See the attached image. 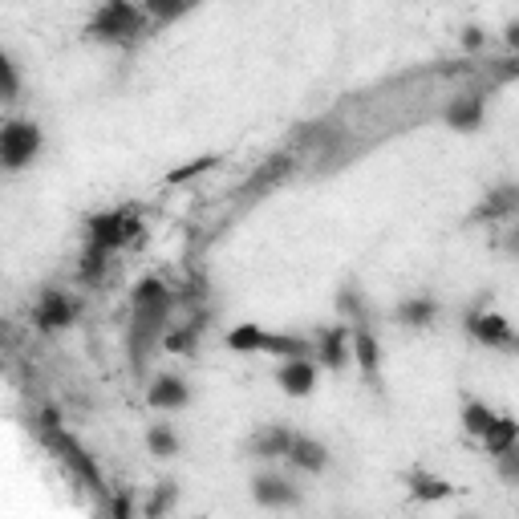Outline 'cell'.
Returning <instances> with one entry per match:
<instances>
[{
  "mask_svg": "<svg viewBox=\"0 0 519 519\" xmlns=\"http://www.w3.org/2000/svg\"><path fill=\"white\" fill-rule=\"evenodd\" d=\"M73 321H78V301H73L69 292L45 288V292L37 296V305H33V325H37V333L53 337V333H65Z\"/></svg>",
  "mask_w": 519,
  "mask_h": 519,
  "instance_id": "9c48e42d",
  "label": "cell"
},
{
  "mask_svg": "<svg viewBox=\"0 0 519 519\" xmlns=\"http://www.w3.org/2000/svg\"><path fill=\"white\" fill-rule=\"evenodd\" d=\"M228 349L236 353H272L284 361H301V357H317V345L309 337H292V333H268L260 325H236L228 333Z\"/></svg>",
  "mask_w": 519,
  "mask_h": 519,
  "instance_id": "3957f363",
  "label": "cell"
},
{
  "mask_svg": "<svg viewBox=\"0 0 519 519\" xmlns=\"http://www.w3.org/2000/svg\"><path fill=\"white\" fill-rule=\"evenodd\" d=\"M0 78H5V102H17V94H21V78H17V61L5 53L0 57Z\"/></svg>",
  "mask_w": 519,
  "mask_h": 519,
  "instance_id": "83f0119b",
  "label": "cell"
},
{
  "mask_svg": "<svg viewBox=\"0 0 519 519\" xmlns=\"http://www.w3.org/2000/svg\"><path fill=\"white\" fill-rule=\"evenodd\" d=\"M288 463H292V471L321 475L329 467V451H325V442H317L309 434H296L292 438V451H288Z\"/></svg>",
  "mask_w": 519,
  "mask_h": 519,
  "instance_id": "d6986e66",
  "label": "cell"
},
{
  "mask_svg": "<svg viewBox=\"0 0 519 519\" xmlns=\"http://www.w3.org/2000/svg\"><path fill=\"white\" fill-rule=\"evenodd\" d=\"M467 519H475V515H467Z\"/></svg>",
  "mask_w": 519,
  "mask_h": 519,
  "instance_id": "d6a6232c",
  "label": "cell"
},
{
  "mask_svg": "<svg viewBox=\"0 0 519 519\" xmlns=\"http://www.w3.org/2000/svg\"><path fill=\"white\" fill-rule=\"evenodd\" d=\"M402 483H406V491H410L414 503H442V499L459 495V487H455L451 479H442V475H434V471H426V467H410V471L402 475Z\"/></svg>",
  "mask_w": 519,
  "mask_h": 519,
  "instance_id": "5bb4252c",
  "label": "cell"
},
{
  "mask_svg": "<svg viewBox=\"0 0 519 519\" xmlns=\"http://www.w3.org/2000/svg\"><path fill=\"white\" fill-rule=\"evenodd\" d=\"M495 418H499V414H495L487 402H479V398H463V414H459V422H463V430H467L471 438L483 442L487 430L495 426Z\"/></svg>",
  "mask_w": 519,
  "mask_h": 519,
  "instance_id": "7402d4cb",
  "label": "cell"
},
{
  "mask_svg": "<svg viewBox=\"0 0 519 519\" xmlns=\"http://www.w3.org/2000/svg\"><path fill=\"white\" fill-rule=\"evenodd\" d=\"M519 447V418H511V414H499L495 418V426L487 430V438H483V451L491 455V459H503L507 451H515Z\"/></svg>",
  "mask_w": 519,
  "mask_h": 519,
  "instance_id": "ffe728a7",
  "label": "cell"
},
{
  "mask_svg": "<svg viewBox=\"0 0 519 519\" xmlns=\"http://www.w3.org/2000/svg\"><path fill=\"white\" fill-rule=\"evenodd\" d=\"M146 9L138 5H126V0H110V5H102L90 25H86V37L90 41H102V45H130L138 33H146Z\"/></svg>",
  "mask_w": 519,
  "mask_h": 519,
  "instance_id": "277c9868",
  "label": "cell"
},
{
  "mask_svg": "<svg viewBox=\"0 0 519 519\" xmlns=\"http://www.w3.org/2000/svg\"><path fill=\"white\" fill-rule=\"evenodd\" d=\"M175 309V296L159 276H142L130 292V357L134 369L146 365L155 345L167 341V321Z\"/></svg>",
  "mask_w": 519,
  "mask_h": 519,
  "instance_id": "6da1fadb",
  "label": "cell"
},
{
  "mask_svg": "<svg viewBox=\"0 0 519 519\" xmlns=\"http://www.w3.org/2000/svg\"><path fill=\"white\" fill-rule=\"evenodd\" d=\"M175 503H179V483L167 479V483H159L151 491V499H146V507H142V519H167Z\"/></svg>",
  "mask_w": 519,
  "mask_h": 519,
  "instance_id": "d4e9b609",
  "label": "cell"
},
{
  "mask_svg": "<svg viewBox=\"0 0 519 519\" xmlns=\"http://www.w3.org/2000/svg\"><path fill=\"white\" fill-rule=\"evenodd\" d=\"M106 268H110V252L106 248H98V244H86L82 248V260H78V276H82V284H102L106 280Z\"/></svg>",
  "mask_w": 519,
  "mask_h": 519,
  "instance_id": "cb8c5ba5",
  "label": "cell"
},
{
  "mask_svg": "<svg viewBox=\"0 0 519 519\" xmlns=\"http://www.w3.org/2000/svg\"><path fill=\"white\" fill-rule=\"evenodd\" d=\"M134 232H138V207H114V211H98L86 219V244H98L106 252L126 248Z\"/></svg>",
  "mask_w": 519,
  "mask_h": 519,
  "instance_id": "52a82bcc",
  "label": "cell"
},
{
  "mask_svg": "<svg viewBox=\"0 0 519 519\" xmlns=\"http://www.w3.org/2000/svg\"><path fill=\"white\" fill-rule=\"evenodd\" d=\"M495 463H499V475H503V479L519 483V447H515V451H507V455H503V459H495Z\"/></svg>",
  "mask_w": 519,
  "mask_h": 519,
  "instance_id": "f546056e",
  "label": "cell"
},
{
  "mask_svg": "<svg viewBox=\"0 0 519 519\" xmlns=\"http://www.w3.org/2000/svg\"><path fill=\"white\" fill-rule=\"evenodd\" d=\"M499 248H503L507 256H515V260H519V219H511V228L503 232V240H499Z\"/></svg>",
  "mask_w": 519,
  "mask_h": 519,
  "instance_id": "4dcf8cb0",
  "label": "cell"
},
{
  "mask_svg": "<svg viewBox=\"0 0 519 519\" xmlns=\"http://www.w3.org/2000/svg\"><path fill=\"white\" fill-rule=\"evenodd\" d=\"M146 451L155 459H175L179 455V434L171 422H151L146 426Z\"/></svg>",
  "mask_w": 519,
  "mask_h": 519,
  "instance_id": "603a6c76",
  "label": "cell"
},
{
  "mask_svg": "<svg viewBox=\"0 0 519 519\" xmlns=\"http://www.w3.org/2000/svg\"><path fill=\"white\" fill-rule=\"evenodd\" d=\"M463 41H467V49H475L483 37H479V29H467V37H463Z\"/></svg>",
  "mask_w": 519,
  "mask_h": 519,
  "instance_id": "1f68e13d",
  "label": "cell"
},
{
  "mask_svg": "<svg viewBox=\"0 0 519 519\" xmlns=\"http://www.w3.org/2000/svg\"><path fill=\"white\" fill-rule=\"evenodd\" d=\"M292 438H296V430H288V426H280V422L260 426V430L244 442V455H248V459H260V463L288 459V451H292Z\"/></svg>",
  "mask_w": 519,
  "mask_h": 519,
  "instance_id": "8fae6325",
  "label": "cell"
},
{
  "mask_svg": "<svg viewBox=\"0 0 519 519\" xmlns=\"http://www.w3.org/2000/svg\"><path fill=\"white\" fill-rule=\"evenodd\" d=\"M337 313L345 317L349 329H357V325H374V313H369V305H365V292H361L353 280L341 284V292H337Z\"/></svg>",
  "mask_w": 519,
  "mask_h": 519,
  "instance_id": "44dd1931",
  "label": "cell"
},
{
  "mask_svg": "<svg viewBox=\"0 0 519 519\" xmlns=\"http://www.w3.org/2000/svg\"><path fill=\"white\" fill-rule=\"evenodd\" d=\"M353 365H357V378L382 398V394H386V378H382V341H378L374 325H357V329H353Z\"/></svg>",
  "mask_w": 519,
  "mask_h": 519,
  "instance_id": "ba28073f",
  "label": "cell"
},
{
  "mask_svg": "<svg viewBox=\"0 0 519 519\" xmlns=\"http://www.w3.org/2000/svg\"><path fill=\"white\" fill-rule=\"evenodd\" d=\"M438 313H442V305L434 301L430 292H414V296H402V301L394 305V321L402 325V329H434V321H438Z\"/></svg>",
  "mask_w": 519,
  "mask_h": 519,
  "instance_id": "9a60e30c",
  "label": "cell"
},
{
  "mask_svg": "<svg viewBox=\"0 0 519 519\" xmlns=\"http://www.w3.org/2000/svg\"><path fill=\"white\" fill-rule=\"evenodd\" d=\"M142 9H146V17H151V21H163V25L191 13V5H163V0H151V5H142Z\"/></svg>",
  "mask_w": 519,
  "mask_h": 519,
  "instance_id": "4316f807",
  "label": "cell"
},
{
  "mask_svg": "<svg viewBox=\"0 0 519 519\" xmlns=\"http://www.w3.org/2000/svg\"><path fill=\"white\" fill-rule=\"evenodd\" d=\"M134 511V495L130 491H114L110 495V519H130Z\"/></svg>",
  "mask_w": 519,
  "mask_h": 519,
  "instance_id": "f1b7e54d",
  "label": "cell"
},
{
  "mask_svg": "<svg viewBox=\"0 0 519 519\" xmlns=\"http://www.w3.org/2000/svg\"><path fill=\"white\" fill-rule=\"evenodd\" d=\"M511 224V219H519V183H495L467 215V224Z\"/></svg>",
  "mask_w": 519,
  "mask_h": 519,
  "instance_id": "30bf717a",
  "label": "cell"
},
{
  "mask_svg": "<svg viewBox=\"0 0 519 519\" xmlns=\"http://www.w3.org/2000/svg\"><path fill=\"white\" fill-rule=\"evenodd\" d=\"M252 499L260 507H272V511H284V507H296L301 503V487H296L288 475H276V471H260L252 479Z\"/></svg>",
  "mask_w": 519,
  "mask_h": 519,
  "instance_id": "7c38bea8",
  "label": "cell"
},
{
  "mask_svg": "<svg viewBox=\"0 0 519 519\" xmlns=\"http://www.w3.org/2000/svg\"><path fill=\"white\" fill-rule=\"evenodd\" d=\"M276 386L288 398H309L317 390V361L301 357V361H280L276 365Z\"/></svg>",
  "mask_w": 519,
  "mask_h": 519,
  "instance_id": "2e32d148",
  "label": "cell"
},
{
  "mask_svg": "<svg viewBox=\"0 0 519 519\" xmlns=\"http://www.w3.org/2000/svg\"><path fill=\"white\" fill-rule=\"evenodd\" d=\"M463 329H467V337H471V341H479V345H487V349H499V353L519 357V333H515V325H511L503 313H495V309H491L487 296H479V301L463 313Z\"/></svg>",
  "mask_w": 519,
  "mask_h": 519,
  "instance_id": "5b68a950",
  "label": "cell"
},
{
  "mask_svg": "<svg viewBox=\"0 0 519 519\" xmlns=\"http://www.w3.org/2000/svg\"><path fill=\"white\" fill-rule=\"evenodd\" d=\"M37 434H41V442L45 447L69 467V475L73 479H82L94 495H106V479H102V467H98V459L82 447L78 438H73L69 430H65V422H61V414L53 410V406H45L41 410V418H37Z\"/></svg>",
  "mask_w": 519,
  "mask_h": 519,
  "instance_id": "7a4b0ae2",
  "label": "cell"
},
{
  "mask_svg": "<svg viewBox=\"0 0 519 519\" xmlns=\"http://www.w3.org/2000/svg\"><path fill=\"white\" fill-rule=\"evenodd\" d=\"M146 402H151V410H183L191 402V386L179 378V374H159L151 382V390H146Z\"/></svg>",
  "mask_w": 519,
  "mask_h": 519,
  "instance_id": "e0dca14e",
  "label": "cell"
},
{
  "mask_svg": "<svg viewBox=\"0 0 519 519\" xmlns=\"http://www.w3.org/2000/svg\"><path fill=\"white\" fill-rule=\"evenodd\" d=\"M483 114H487V102H483V94H459L447 110H442V122H447L451 130H463V134H471V130H479L483 126Z\"/></svg>",
  "mask_w": 519,
  "mask_h": 519,
  "instance_id": "ac0fdd59",
  "label": "cell"
},
{
  "mask_svg": "<svg viewBox=\"0 0 519 519\" xmlns=\"http://www.w3.org/2000/svg\"><path fill=\"white\" fill-rule=\"evenodd\" d=\"M317 361L329 369V374H341V369L353 361V329L349 325H329L317 337Z\"/></svg>",
  "mask_w": 519,
  "mask_h": 519,
  "instance_id": "4fadbf2b",
  "label": "cell"
},
{
  "mask_svg": "<svg viewBox=\"0 0 519 519\" xmlns=\"http://www.w3.org/2000/svg\"><path fill=\"white\" fill-rule=\"evenodd\" d=\"M215 167H219V155H199V159H191V163H183V167L167 171V187L191 183V179H199V175H207V171H215Z\"/></svg>",
  "mask_w": 519,
  "mask_h": 519,
  "instance_id": "484cf974",
  "label": "cell"
},
{
  "mask_svg": "<svg viewBox=\"0 0 519 519\" xmlns=\"http://www.w3.org/2000/svg\"><path fill=\"white\" fill-rule=\"evenodd\" d=\"M45 146V134L37 122L29 118H9L5 126H0V163H5L9 175L25 171Z\"/></svg>",
  "mask_w": 519,
  "mask_h": 519,
  "instance_id": "8992f818",
  "label": "cell"
}]
</instances>
